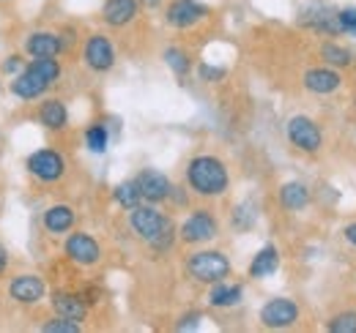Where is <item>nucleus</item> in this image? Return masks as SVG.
<instances>
[{
  "label": "nucleus",
  "instance_id": "obj_1",
  "mask_svg": "<svg viewBox=\"0 0 356 333\" xmlns=\"http://www.w3.org/2000/svg\"><path fill=\"white\" fill-rule=\"evenodd\" d=\"M129 230L134 232V238L148 244L154 251H170L178 238L173 219L151 203H140L137 208L129 210Z\"/></svg>",
  "mask_w": 356,
  "mask_h": 333
},
{
  "label": "nucleus",
  "instance_id": "obj_2",
  "mask_svg": "<svg viewBox=\"0 0 356 333\" xmlns=\"http://www.w3.org/2000/svg\"><path fill=\"white\" fill-rule=\"evenodd\" d=\"M186 189L203 200H217L227 194L230 189V172H227V164H225L220 156L214 153H197L189 159L186 164Z\"/></svg>",
  "mask_w": 356,
  "mask_h": 333
},
{
  "label": "nucleus",
  "instance_id": "obj_3",
  "mask_svg": "<svg viewBox=\"0 0 356 333\" xmlns=\"http://www.w3.org/2000/svg\"><path fill=\"white\" fill-rule=\"evenodd\" d=\"M60 60L58 58H33L31 63H25V69L14 77L11 93L22 101H36L42 99L52 85L60 80Z\"/></svg>",
  "mask_w": 356,
  "mask_h": 333
},
{
  "label": "nucleus",
  "instance_id": "obj_4",
  "mask_svg": "<svg viewBox=\"0 0 356 333\" xmlns=\"http://www.w3.org/2000/svg\"><path fill=\"white\" fill-rule=\"evenodd\" d=\"M184 268H186V276H189L192 282L206 284V287H209V284H217V282H222V279H230V273H233V265H230L227 254L220 249L192 251V254L186 257Z\"/></svg>",
  "mask_w": 356,
  "mask_h": 333
},
{
  "label": "nucleus",
  "instance_id": "obj_5",
  "mask_svg": "<svg viewBox=\"0 0 356 333\" xmlns=\"http://www.w3.org/2000/svg\"><path fill=\"white\" fill-rule=\"evenodd\" d=\"M285 137H288L291 148L305 153V156H315L323 151V131H321L318 121L310 115H302V112L291 115L285 123Z\"/></svg>",
  "mask_w": 356,
  "mask_h": 333
},
{
  "label": "nucleus",
  "instance_id": "obj_6",
  "mask_svg": "<svg viewBox=\"0 0 356 333\" xmlns=\"http://www.w3.org/2000/svg\"><path fill=\"white\" fill-rule=\"evenodd\" d=\"M296 22H299L305 31H312L315 36H326V39H337V36H343V31H340V19H337V8L329 6V3H323V0H312V3H307V6L299 11Z\"/></svg>",
  "mask_w": 356,
  "mask_h": 333
},
{
  "label": "nucleus",
  "instance_id": "obj_7",
  "mask_svg": "<svg viewBox=\"0 0 356 333\" xmlns=\"http://www.w3.org/2000/svg\"><path fill=\"white\" fill-rule=\"evenodd\" d=\"M217 235H220V219L206 208L192 210V213L181 221V227H178V241L186 244V246L211 244Z\"/></svg>",
  "mask_w": 356,
  "mask_h": 333
},
{
  "label": "nucleus",
  "instance_id": "obj_8",
  "mask_svg": "<svg viewBox=\"0 0 356 333\" xmlns=\"http://www.w3.org/2000/svg\"><path fill=\"white\" fill-rule=\"evenodd\" d=\"M258 320L268 331H288V328L299 325L302 306L293 298H268L258 311Z\"/></svg>",
  "mask_w": 356,
  "mask_h": 333
},
{
  "label": "nucleus",
  "instance_id": "obj_9",
  "mask_svg": "<svg viewBox=\"0 0 356 333\" xmlns=\"http://www.w3.org/2000/svg\"><path fill=\"white\" fill-rule=\"evenodd\" d=\"M25 166H28V172H31L36 180H42V183H58V180L66 175V159H63V153L55 151V148L33 151V153L28 156Z\"/></svg>",
  "mask_w": 356,
  "mask_h": 333
},
{
  "label": "nucleus",
  "instance_id": "obj_10",
  "mask_svg": "<svg viewBox=\"0 0 356 333\" xmlns=\"http://www.w3.org/2000/svg\"><path fill=\"white\" fill-rule=\"evenodd\" d=\"M115 60H118V55H115L113 42L104 33H90L83 44V63L90 71L93 74H107V71H113Z\"/></svg>",
  "mask_w": 356,
  "mask_h": 333
},
{
  "label": "nucleus",
  "instance_id": "obj_11",
  "mask_svg": "<svg viewBox=\"0 0 356 333\" xmlns=\"http://www.w3.org/2000/svg\"><path fill=\"white\" fill-rule=\"evenodd\" d=\"M209 17V6L200 0H170L165 6V22L176 31H189Z\"/></svg>",
  "mask_w": 356,
  "mask_h": 333
},
{
  "label": "nucleus",
  "instance_id": "obj_12",
  "mask_svg": "<svg viewBox=\"0 0 356 333\" xmlns=\"http://www.w3.org/2000/svg\"><path fill=\"white\" fill-rule=\"evenodd\" d=\"M134 183L143 194V203H151V205H159V203H168L170 200V191H173V180L154 169V166H145L134 175Z\"/></svg>",
  "mask_w": 356,
  "mask_h": 333
},
{
  "label": "nucleus",
  "instance_id": "obj_13",
  "mask_svg": "<svg viewBox=\"0 0 356 333\" xmlns=\"http://www.w3.org/2000/svg\"><path fill=\"white\" fill-rule=\"evenodd\" d=\"M343 83H346L343 71L340 69H332L326 63L310 66L302 74V85H305V90L312 93V96H332V93H337L343 87Z\"/></svg>",
  "mask_w": 356,
  "mask_h": 333
},
{
  "label": "nucleus",
  "instance_id": "obj_14",
  "mask_svg": "<svg viewBox=\"0 0 356 333\" xmlns=\"http://www.w3.org/2000/svg\"><path fill=\"white\" fill-rule=\"evenodd\" d=\"M63 254L80 268H90L102 262V246L88 232H69L63 241Z\"/></svg>",
  "mask_w": 356,
  "mask_h": 333
},
{
  "label": "nucleus",
  "instance_id": "obj_15",
  "mask_svg": "<svg viewBox=\"0 0 356 333\" xmlns=\"http://www.w3.org/2000/svg\"><path fill=\"white\" fill-rule=\"evenodd\" d=\"M8 295L22 306H36L47 298V284L39 273H19L11 279Z\"/></svg>",
  "mask_w": 356,
  "mask_h": 333
},
{
  "label": "nucleus",
  "instance_id": "obj_16",
  "mask_svg": "<svg viewBox=\"0 0 356 333\" xmlns=\"http://www.w3.org/2000/svg\"><path fill=\"white\" fill-rule=\"evenodd\" d=\"M22 52L28 58H58V55H63L60 33L58 31H36L25 39Z\"/></svg>",
  "mask_w": 356,
  "mask_h": 333
},
{
  "label": "nucleus",
  "instance_id": "obj_17",
  "mask_svg": "<svg viewBox=\"0 0 356 333\" xmlns=\"http://www.w3.org/2000/svg\"><path fill=\"white\" fill-rule=\"evenodd\" d=\"M140 0H104L102 6V22L107 28H127L140 14Z\"/></svg>",
  "mask_w": 356,
  "mask_h": 333
},
{
  "label": "nucleus",
  "instance_id": "obj_18",
  "mask_svg": "<svg viewBox=\"0 0 356 333\" xmlns=\"http://www.w3.org/2000/svg\"><path fill=\"white\" fill-rule=\"evenodd\" d=\"M277 200H280V208L282 210H288V213H302V210L310 208L312 189L305 180H288V183L280 186Z\"/></svg>",
  "mask_w": 356,
  "mask_h": 333
},
{
  "label": "nucleus",
  "instance_id": "obj_19",
  "mask_svg": "<svg viewBox=\"0 0 356 333\" xmlns=\"http://www.w3.org/2000/svg\"><path fill=\"white\" fill-rule=\"evenodd\" d=\"M52 309L55 314L60 317H69V320H77V323H86L90 311V303L83 298V292H52Z\"/></svg>",
  "mask_w": 356,
  "mask_h": 333
},
{
  "label": "nucleus",
  "instance_id": "obj_20",
  "mask_svg": "<svg viewBox=\"0 0 356 333\" xmlns=\"http://www.w3.org/2000/svg\"><path fill=\"white\" fill-rule=\"evenodd\" d=\"M244 300V284L238 282H230V279H222L217 284H209V295H206V303L211 309H233Z\"/></svg>",
  "mask_w": 356,
  "mask_h": 333
},
{
  "label": "nucleus",
  "instance_id": "obj_21",
  "mask_svg": "<svg viewBox=\"0 0 356 333\" xmlns=\"http://www.w3.org/2000/svg\"><path fill=\"white\" fill-rule=\"evenodd\" d=\"M280 265H282L280 249H277L274 244H266L264 249L255 251V257L250 259L247 276H250V279H255V282H261V279H268V276H274V273L280 271Z\"/></svg>",
  "mask_w": 356,
  "mask_h": 333
},
{
  "label": "nucleus",
  "instance_id": "obj_22",
  "mask_svg": "<svg viewBox=\"0 0 356 333\" xmlns=\"http://www.w3.org/2000/svg\"><path fill=\"white\" fill-rule=\"evenodd\" d=\"M74 221H77L74 208L72 205H63V203L49 205L44 210V216H42V227H44L49 235H69L72 227H74Z\"/></svg>",
  "mask_w": 356,
  "mask_h": 333
},
{
  "label": "nucleus",
  "instance_id": "obj_23",
  "mask_svg": "<svg viewBox=\"0 0 356 333\" xmlns=\"http://www.w3.org/2000/svg\"><path fill=\"white\" fill-rule=\"evenodd\" d=\"M318 58H321V63H326L332 69H340V71L351 69L356 63L354 52L343 42H337V39H323V42L318 44Z\"/></svg>",
  "mask_w": 356,
  "mask_h": 333
},
{
  "label": "nucleus",
  "instance_id": "obj_24",
  "mask_svg": "<svg viewBox=\"0 0 356 333\" xmlns=\"http://www.w3.org/2000/svg\"><path fill=\"white\" fill-rule=\"evenodd\" d=\"M39 123L49 131H63L69 126V110L60 99H47L39 107Z\"/></svg>",
  "mask_w": 356,
  "mask_h": 333
},
{
  "label": "nucleus",
  "instance_id": "obj_25",
  "mask_svg": "<svg viewBox=\"0 0 356 333\" xmlns=\"http://www.w3.org/2000/svg\"><path fill=\"white\" fill-rule=\"evenodd\" d=\"M162 60H165V66L176 74L178 80H186L189 71H192V58H189V52L181 49V46H168V49L162 52Z\"/></svg>",
  "mask_w": 356,
  "mask_h": 333
},
{
  "label": "nucleus",
  "instance_id": "obj_26",
  "mask_svg": "<svg viewBox=\"0 0 356 333\" xmlns=\"http://www.w3.org/2000/svg\"><path fill=\"white\" fill-rule=\"evenodd\" d=\"M113 200H115L124 210H132L143 203V194H140V189H137L134 178L132 180H121V183L113 189Z\"/></svg>",
  "mask_w": 356,
  "mask_h": 333
},
{
  "label": "nucleus",
  "instance_id": "obj_27",
  "mask_svg": "<svg viewBox=\"0 0 356 333\" xmlns=\"http://www.w3.org/2000/svg\"><path fill=\"white\" fill-rule=\"evenodd\" d=\"M86 148H88L90 153H107V148H110V128L104 123H90L86 128Z\"/></svg>",
  "mask_w": 356,
  "mask_h": 333
},
{
  "label": "nucleus",
  "instance_id": "obj_28",
  "mask_svg": "<svg viewBox=\"0 0 356 333\" xmlns=\"http://www.w3.org/2000/svg\"><path fill=\"white\" fill-rule=\"evenodd\" d=\"M323 328H326L329 333H356V309L354 306H348V309L334 311V314L326 320Z\"/></svg>",
  "mask_w": 356,
  "mask_h": 333
},
{
  "label": "nucleus",
  "instance_id": "obj_29",
  "mask_svg": "<svg viewBox=\"0 0 356 333\" xmlns=\"http://www.w3.org/2000/svg\"><path fill=\"white\" fill-rule=\"evenodd\" d=\"M42 331H44V333H80V331H83V323L55 314L52 320H47L44 325H42Z\"/></svg>",
  "mask_w": 356,
  "mask_h": 333
},
{
  "label": "nucleus",
  "instance_id": "obj_30",
  "mask_svg": "<svg viewBox=\"0 0 356 333\" xmlns=\"http://www.w3.org/2000/svg\"><path fill=\"white\" fill-rule=\"evenodd\" d=\"M337 19H340L343 36L356 39V6H343V8H337Z\"/></svg>",
  "mask_w": 356,
  "mask_h": 333
},
{
  "label": "nucleus",
  "instance_id": "obj_31",
  "mask_svg": "<svg viewBox=\"0 0 356 333\" xmlns=\"http://www.w3.org/2000/svg\"><path fill=\"white\" fill-rule=\"evenodd\" d=\"M225 74H227L225 66H211V63H200L197 66V77L203 83H220V80H225Z\"/></svg>",
  "mask_w": 356,
  "mask_h": 333
},
{
  "label": "nucleus",
  "instance_id": "obj_32",
  "mask_svg": "<svg viewBox=\"0 0 356 333\" xmlns=\"http://www.w3.org/2000/svg\"><path fill=\"white\" fill-rule=\"evenodd\" d=\"M0 69H3V74H14V77H17V74L25 69V58H22V55H8Z\"/></svg>",
  "mask_w": 356,
  "mask_h": 333
},
{
  "label": "nucleus",
  "instance_id": "obj_33",
  "mask_svg": "<svg viewBox=\"0 0 356 333\" xmlns=\"http://www.w3.org/2000/svg\"><path fill=\"white\" fill-rule=\"evenodd\" d=\"M340 235H343V241H346L351 249H356V219L354 221H348V224L340 230Z\"/></svg>",
  "mask_w": 356,
  "mask_h": 333
},
{
  "label": "nucleus",
  "instance_id": "obj_34",
  "mask_svg": "<svg viewBox=\"0 0 356 333\" xmlns=\"http://www.w3.org/2000/svg\"><path fill=\"white\" fill-rule=\"evenodd\" d=\"M184 320H186V323H178V331H189V328H197V323H200V314H197V311H192V314H186Z\"/></svg>",
  "mask_w": 356,
  "mask_h": 333
},
{
  "label": "nucleus",
  "instance_id": "obj_35",
  "mask_svg": "<svg viewBox=\"0 0 356 333\" xmlns=\"http://www.w3.org/2000/svg\"><path fill=\"white\" fill-rule=\"evenodd\" d=\"M170 200H173L176 205H186V189H181V186H173V191H170Z\"/></svg>",
  "mask_w": 356,
  "mask_h": 333
},
{
  "label": "nucleus",
  "instance_id": "obj_36",
  "mask_svg": "<svg viewBox=\"0 0 356 333\" xmlns=\"http://www.w3.org/2000/svg\"><path fill=\"white\" fill-rule=\"evenodd\" d=\"M6 268H8V251H6V246L0 244V276L6 273Z\"/></svg>",
  "mask_w": 356,
  "mask_h": 333
},
{
  "label": "nucleus",
  "instance_id": "obj_37",
  "mask_svg": "<svg viewBox=\"0 0 356 333\" xmlns=\"http://www.w3.org/2000/svg\"><path fill=\"white\" fill-rule=\"evenodd\" d=\"M165 0H140V6H145V8H159Z\"/></svg>",
  "mask_w": 356,
  "mask_h": 333
},
{
  "label": "nucleus",
  "instance_id": "obj_38",
  "mask_svg": "<svg viewBox=\"0 0 356 333\" xmlns=\"http://www.w3.org/2000/svg\"><path fill=\"white\" fill-rule=\"evenodd\" d=\"M3 3H8V0H3Z\"/></svg>",
  "mask_w": 356,
  "mask_h": 333
}]
</instances>
